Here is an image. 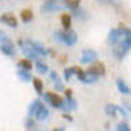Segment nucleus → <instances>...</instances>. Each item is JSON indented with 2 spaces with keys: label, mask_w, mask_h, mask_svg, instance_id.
Here are the masks:
<instances>
[{
  "label": "nucleus",
  "mask_w": 131,
  "mask_h": 131,
  "mask_svg": "<svg viewBox=\"0 0 131 131\" xmlns=\"http://www.w3.org/2000/svg\"><path fill=\"white\" fill-rule=\"evenodd\" d=\"M120 29H121L124 37H123L115 46H113V56H114V59L118 60V61L124 59L125 54H127L131 49V29L125 27L123 23L120 24Z\"/></svg>",
  "instance_id": "1"
},
{
  "label": "nucleus",
  "mask_w": 131,
  "mask_h": 131,
  "mask_svg": "<svg viewBox=\"0 0 131 131\" xmlns=\"http://www.w3.org/2000/svg\"><path fill=\"white\" fill-rule=\"evenodd\" d=\"M17 44H19L20 50H21V53H23V56L26 57V59H29V60H34V61L40 60V56L37 54L36 51H34V50H33V47L30 46V43L27 41V40L19 39V40H17Z\"/></svg>",
  "instance_id": "2"
},
{
  "label": "nucleus",
  "mask_w": 131,
  "mask_h": 131,
  "mask_svg": "<svg viewBox=\"0 0 131 131\" xmlns=\"http://www.w3.org/2000/svg\"><path fill=\"white\" fill-rule=\"evenodd\" d=\"M63 9H66V6L61 0H46L40 6L41 13H54V12H59V10H63Z\"/></svg>",
  "instance_id": "3"
},
{
  "label": "nucleus",
  "mask_w": 131,
  "mask_h": 131,
  "mask_svg": "<svg viewBox=\"0 0 131 131\" xmlns=\"http://www.w3.org/2000/svg\"><path fill=\"white\" fill-rule=\"evenodd\" d=\"M43 98H44V101L49 103V104L51 105V107H54V108H63V105H64V100H63L57 93L49 91V93L44 94Z\"/></svg>",
  "instance_id": "4"
},
{
  "label": "nucleus",
  "mask_w": 131,
  "mask_h": 131,
  "mask_svg": "<svg viewBox=\"0 0 131 131\" xmlns=\"http://www.w3.org/2000/svg\"><path fill=\"white\" fill-rule=\"evenodd\" d=\"M0 51L7 57L16 56V44L13 43V40L10 39V37H6V39H4V41L2 43V46H0Z\"/></svg>",
  "instance_id": "5"
},
{
  "label": "nucleus",
  "mask_w": 131,
  "mask_h": 131,
  "mask_svg": "<svg viewBox=\"0 0 131 131\" xmlns=\"http://www.w3.org/2000/svg\"><path fill=\"white\" fill-rule=\"evenodd\" d=\"M98 53L93 49H83L81 57H80V63L81 64H91V63L97 61Z\"/></svg>",
  "instance_id": "6"
},
{
  "label": "nucleus",
  "mask_w": 131,
  "mask_h": 131,
  "mask_svg": "<svg viewBox=\"0 0 131 131\" xmlns=\"http://www.w3.org/2000/svg\"><path fill=\"white\" fill-rule=\"evenodd\" d=\"M27 41L30 43V46L33 47V50L39 54L40 57H47L49 56V49H46V46L40 41H36V40H31V39H26Z\"/></svg>",
  "instance_id": "7"
},
{
  "label": "nucleus",
  "mask_w": 131,
  "mask_h": 131,
  "mask_svg": "<svg viewBox=\"0 0 131 131\" xmlns=\"http://www.w3.org/2000/svg\"><path fill=\"white\" fill-rule=\"evenodd\" d=\"M0 23L6 24V26L12 27V29H16L19 26V21H17V17L13 13H3L0 14Z\"/></svg>",
  "instance_id": "8"
},
{
  "label": "nucleus",
  "mask_w": 131,
  "mask_h": 131,
  "mask_svg": "<svg viewBox=\"0 0 131 131\" xmlns=\"http://www.w3.org/2000/svg\"><path fill=\"white\" fill-rule=\"evenodd\" d=\"M43 107H44V104H43V101L40 100V98L33 100V101L30 103V105H29V110H27V114H29V117L36 118L37 114L40 113V110H41Z\"/></svg>",
  "instance_id": "9"
},
{
  "label": "nucleus",
  "mask_w": 131,
  "mask_h": 131,
  "mask_svg": "<svg viewBox=\"0 0 131 131\" xmlns=\"http://www.w3.org/2000/svg\"><path fill=\"white\" fill-rule=\"evenodd\" d=\"M89 73H91V74H94V75H97V77H101V75H104L105 74V64L103 61H94V63H91L90 64V67H89V70H87Z\"/></svg>",
  "instance_id": "10"
},
{
  "label": "nucleus",
  "mask_w": 131,
  "mask_h": 131,
  "mask_svg": "<svg viewBox=\"0 0 131 131\" xmlns=\"http://www.w3.org/2000/svg\"><path fill=\"white\" fill-rule=\"evenodd\" d=\"M124 37V34H123L121 29L120 27H117V29H111L110 30V33H108V37H107V41L110 46H115L120 40Z\"/></svg>",
  "instance_id": "11"
},
{
  "label": "nucleus",
  "mask_w": 131,
  "mask_h": 131,
  "mask_svg": "<svg viewBox=\"0 0 131 131\" xmlns=\"http://www.w3.org/2000/svg\"><path fill=\"white\" fill-rule=\"evenodd\" d=\"M61 43H64L66 46H69V47H71V46H74L75 43H77V33L74 31V30H64V36H63V41Z\"/></svg>",
  "instance_id": "12"
},
{
  "label": "nucleus",
  "mask_w": 131,
  "mask_h": 131,
  "mask_svg": "<svg viewBox=\"0 0 131 131\" xmlns=\"http://www.w3.org/2000/svg\"><path fill=\"white\" fill-rule=\"evenodd\" d=\"M77 100L73 97H69V98H66V101H64V105H63L61 110H64L66 113H70V111H75L77 110Z\"/></svg>",
  "instance_id": "13"
},
{
  "label": "nucleus",
  "mask_w": 131,
  "mask_h": 131,
  "mask_svg": "<svg viewBox=\"0 0 131 131\" xmlns=\"http://www.w3.org/2000/svg\"><path fill=\"white\" fill-rule=\"evenodd\" d=\"M33 19H34V14H33L31 9H23L20 12V20H21L23 23H30Z\"/></svg>",
  "instance_id": "14"
},
{
  "label": "nucleus",
  "mask_w": 131,
  "mask_h": 131,
  "mask_svg": "<svg viewBox=\"0 0 131 131\" xmlns=\"http://www.w3.org/2000/svg\"><path fill=\"white\" fill-rule=\"evenodd\" d=\"M17 77L23 83H29L33 80V75L29 70H23V69H17Z\"/></svg>",
  "instance_id": "15"
},
{
  "label": "nucleus",
  "mask_w": 131,
  "mask_h": 131,
  "mask_svg": "<svg viewBox=\"0 0 131 131\" xmlns=\"http://www.w3.org/2000/svg\"><path fill=\"white\" fill-rule=\"evenodd\" d=\"M60 23H61L64 30H70L71 29V14L69 13H63L60 16Z\"/></svg>",
  "instance_id": "16"
},
{
  "label": "nucleus",
  "mask_w": 131,
  "mask_h": 131,
  "mask_svg": "<svg viewBox=\"0 0 131 131\" xmlns=\"http://www.w3.org/2000/svg\"><path fill=\"white\" fill-rule=\"evenodd\" d=\"M17 69H23V70H31L33 69V61L29 59H20L19 61H17Z\"/></svg>",
  "instance_id": "17"
},
{
  "label": "nucleus",
  "mask_w": 131,
  "mask_h": 131,
  "mask_svg": "<svg viewBox=\"0 0 131 131\" xmlns=\"http://www.w3.org/2000/svg\"><path fill=\"white\" fill-rule=\"evenodd\" d=\"M117 89L121 94H131V90L123 79H117Z\"/></svg>",
  "instance_id": "18"
},
{
  "label": "nucleus",
  "mask_w": 131,
  "mask_h": 131,
  "mask_svg": "<svg viewBox=\"0 0 131 131\" xmlns=\"http://www.w3.org/2000/svg\"><path fill=\"white\" fill-rule=\"evenodd\" d=\"M31 83H33V87H34V91H36L37 94H43V89H44V84H43L41 80H40L39 77H33Z\"/></svg>",
  "instance_id": "19"
},
{
  "label": "nucleus",
  "mask_w": 131,
  "mask_h": 131,
  "mask_svg": "<svg viewBox=\"0 0 131 131\" xmlns=\"http://www.w3.org/2000/svg\"><path fill=\"white\" fill-rule=\"evenodd\" d=\"M71 16L77 17L79 20H85L87 14H85L84 9H81V7H77V9H73V10H71Z\"/></svg>",
  "instance_id": "20"
},
{
  "label": "nucleus",
  "mask_w": 131,
  "mask_h": 131,
  "mask_svg": "<svg viewBox=\"0 0 131 131\" xmlns=\"http://www.w3.org/2000/svg\"><path fill=\"white\" fill-rule=\"evenodd\" d=\"M34 67H36V70L40 73V74H46V73H49V66H47L46 63L40 61V60H37V61H36Z\"/></svg>",
  "instance_id": "21"
},
{
  "label": "nucleus",
  "mask_w": 131,
  "mask_h": 131,
  "mask_svg": "<svg viewBox=\"0 0 131 131\" xmlns=\"http://www.w3.org/2000/svg\"><path fill=\"white\" fill-rule=\"evenodd\" d=\"M104 111H105V114H107L108 117H111V118L117 117V108H115L114 104H107L104 107Z\"/></svg>",
  "instance_id": "22"
},
{
  "label": "nucleus",
  "mask_w": 131,
  "mask_h": 131,
  "mask_svg": "<svg viewBox=\"0 0 131 131\" xmlns=\"http://www.w3.org/2000/svg\"><path fill=\"white\" fill-rule=\"evenodd\" d=\"M50 117V111H49V108L46 107V105H44V107L41 108V110H40V113L39 114H37V120H39V121H46L47 118Z\"/></svg>",
  "instance_id": "23"
},
{
  "label": "nucleus",
  "mask_w": 131,
  "mask_h": 131,
  "mask_svg": "<svg viewBox=\"0 0 131 131\" xmlns=\"http://www.w3.org/2000/svg\"><path fill=\"white\" fill-rule=\"evenodd\" d=\"M63 3H64L66 7H69L70 10H73V9H77V7H80L81 0H63Z\"/></svg>",
  "instance_id": "24"
},
{
  "label": "nucleus",
  "mask_w": 131,
  "mask_h": 131,
  "mask_svg": "<svg viewBox=\"0 0 131 131\" xmlns=\"http://www.w3.org/2000/svg\"><path fill=\"white\" fill-rule=\"evenodd\" d=\"M73 75H74V66H71V67H66L64 71H63V77H64V80L69 81Z\"/></svg>",
  "instance_id": "25"
},
{
  "label": "nucleus",
  "mask_w": 131,
  "mask_h": 131,
  "mask_svg": "<svg viewBox=\"0 0 131 131\" xmlns=\"http://www.w3.org/2000/svg\"><path fill=\"white\" fill-rule=\"evenodd\" d=\"M34 125H36V121H34L33 117H27L26 120H24V127H26V130H33Z\"/></svg>",
  "instance_id": "26"
},
{
  "label": "nucleus",
  "mask_w": 131,
  "mask_h": 131,
  "mask_svg": "<svg viewBox=\"0 0 131 131\" xmlns=\"http://www.w3.org/2000/svg\"><path fill=\"white\" fill-rule=\"evenodd\" d=\"M115 131H131V128H130V125H128L125 121H121V123H118L117 124Z\"/></svg>",
  "instance_id": "27"
},
{
  "label": "nucleus",
  "mask_w": 131,
  "mask_h": 131,
  "mask_svg": "<svg viewBox=\"0 0 131 131\" xmlns=\"http://www.w3.org/2000/svg\"><path fill=\"white\" fill-rule=\"evenodd\" d=\"M63 36H64V30H56L54 34H53V39L56 40V41H63Z\"/></svg>",
  "instance_id": "28"
},
{
  "label": "nucleus",
  "mask_w": 131,
  "mask_h": 131,
  "mask_svg": "<svg viewBox=\"0 0 131 131\" xmlns=\"http://www.w3.org/2000/svg\"><path fill=\"white\" fill-rule=\"evenodd\" d=\"M54 90H56V91H64L66 90V87H64L61 80H57V81L54 83Z\"/></svg>",
  "instance_id": "29"
},
{
  "label": "nucleus",
  "mask_w": 131,
  "mask_h": 131,
  "mask_svg": "<svg viewBox=\"0 0 131 131\" xmlns=\"http://www.w3.org/2000/svg\"><path fill=\"white\" fill-rule=\"evenodd\" d=\"M115 108H117V113H120V114H121L123 117H125V118H127L128 115H130V114L127 113V110H125L124 107H121V105H115Z\"/></svg>",
  "instance_id": "30"
},
{
  "label": "nucleus",
  "mask_w": 131,
  "mask_h": 131,
  "mask_svg": "<svg viewBox=\"0 0 131 131\" xmlns=\"http://www.w3.org/2000/svg\"><path fill=\"white\" fill-rule=\"evenodd\" d=\"M50 79H51L53 83H56L57 80H60L59 74H57V71H50Z\"/></svg>",
  "instance_id": "31"
},
{
  "label": "nucleus",
  "mask_w": 131,
  "mask_h": 131,
  "mask_svg": "<svg viewBox=\"0 0 131 131\" xmlns=\"http://www.w3.org/2000/svg\"><path fill=\"white\" fill-rule=\"evenodd\" d=\"M64 95H66V98L73 97V90H71V89H66V90H64Z\"/></svg>",
  "instance_id": "32"
},
{
  "label": "nucleus",
  "mask_w": 131,
  "mask_h": 131,
  "mask_svg": "<svg viewBox=\"0 0 131 131\" xmlns=\"http://www.w3.org/2000/svg\"><path fill=\"white\" fill-rule=\"evenodd\" d=\"M6 33H4L3 31V30H2V29H0V46H2V43H3L4 41V39H6Z\"/></svg>",
  "instance_id": "33"
},
{
  "label": "nucleus",
  "mask_w": 131,
  "mask_h": 131,
  "mask_svg": "<svg viewBox=\"0 0 131 131\" xmlns=\"http://www.w3.org/2000/svg\"><path fill=\"white\" fill-rule=\"evenodd\" d=\"M123 107H124L125 110H127V113L131 115V105H130V103H127V101H125L124 104H123Z\"/></svg>",
  "instance_id": "34"
},
{
  "label": "nucleus",
  "mask_w": 131,
  "mask_h": 131,
  "mask_svg": "<svg viewBox=\"0 0 131 131\" xmlns=\"http://www.w3.org/2000/svg\"><path fill=\"white\" fill-rule=\"evenodd\" d=\"M98 3H101V4H111L114 3V0H97Z\"/></svg>",
  "instance_id": "35"
},
{
  "label": "nucleus",
  "mask_w": 131,
  "mask_h": 131,
  "mask_svg": "<svg viewBox=\"0 0 131 131\" xmlns=\"http://www.w3.org/2000/svg\"><path fill=\"white\" fill-rule=\"evenodd\" d=\"M63 118H64V120H69V121H73V117L69 113H64V114H63Z\"/></svg>",
  "instance_id": "36"
},
{
  "label": "nucleus",
  "mask_w": 131,
  "mask_h": 131,
  "mask_svg": "<svg viewBox=\"0 0 131 131\" xmlns=\"http://www.w3.org/2000/svg\"><path fill=\"white\" fill-rule=\"evenodd\" d=\"M53 131H66V128L64 127H59V128H54Z\"/></svg>",
  "instance_id": "37"
},
{
  "label": "nucleus",
  "mask_w": 131,
  "mask_h": 131,
  "mask_svg": "<svg viewBox=\"0 0 131 131\" xmlns=\"http://www.w3.org/2000/svg\"><path fill=\"white\" fill-rule=\"evenodd\" d=\"M66 57H67V56H66V54H63L61 59H60V63H64V61H66Z\"/></svg>",
  "instance_id": "38"
},
{
  "label": "nucleus",
  "mask_w": 131,
  "mask_h": 131,
  "mask_svg": "<svg viewBox=\"0 0 131 131\" xmlns=\"http://www.w3.org/2000/svg\"><path fill=\"white\" fill-rule=\"evenodd\" d=\"M34 131H44V130H34Z\"/></svg>",
  "instance_id": "39"
}]
</instances>
